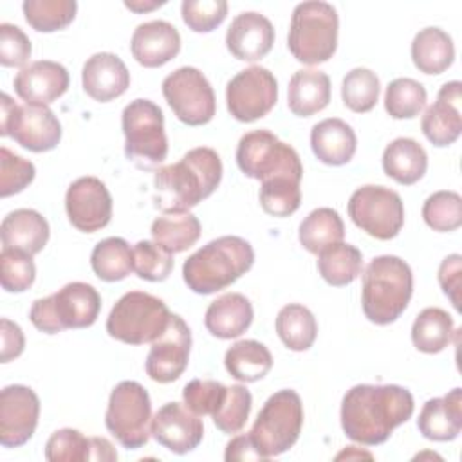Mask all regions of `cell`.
<instances>
[{"instance_id":"6da1fadb","label":"cell","mask_w":462,"mask_h":462,"mask_svg":"<svg viewBox=\"0 0 462 462\" xmlns=\"http://www.w3.org/2000/svg\"><path fill=\"white\" fill-rule=\"evenodd\" d=\"M413 395L399 384H356L343 397L341 428L354 442L377 446L413 415Z\"/></svg>"},{"instance_id":"7a4b0ae2","label":"cell","mask_w":462,"mask_h":462,"mask_svg":"<svg viewBox=\"0 0 462 462\" xmlns=\"http://www.w3.org/2000/svg\"><path fill=\"white\" fill-rule=\"evenodd\" d=\"M222 180V161L213 148L189 150L179 162L155 170L153 204L162 213H184L208 199Z\"/></svg>"},{"instance_id":"3957f363","label":"cell","mask_w":462,"mask_h":462,"mask_svg":"<svg viewBox=\"0 0 462 462\" xmlns=\"http://www.w3.org/2000/svg\"><path fill=\"white\" fill-rule=\"evenodd\" d=\"M253 263L251 244L240 236L226 235L195 251L182 265V278L193 292L213 294L235 283Z\"/></svg>"},{"instance_id":"277c9868","label":"cell","mask_w":462,"mask_h":462,"mask_svg":"<svg viewBox=\"0 0 462 462\" xmlns=\"http://www.w3.org/2000/svg\"><path fill=\"white\" fill-rule=\"evenodd\" d=\"M411 292V269L399 256L383 254L366 265L363 274L361 305L365 316L372 323H393L406 310Z\"/></svg>"},{"instance_id":"5b68a950","label":"cell","mask_w":462,"mask_h":462,"mask_svg":"<svg viewBox=\"0 0 462 462\" xmlns=\"http://www.w3.org/2000/svg\"><path fill=\"white\" fill-rule=\"evenodd\" d=\"M339 18L332 4L321 0L301 2L294 7L287 34L291 54L305 63L328 61L337 47Z\"/></svg>"},{"instance_id":"8992f818","label":"cell","mask_w":462,"mask_h":462,"mask_svg":"<svg viewBox=\"0 0 462 462\" xmlns=\"http://www.w3.org/2000/svg\"><path fill=\"white\" fill-rule=\"evenodd\" d=\"M101 310L99 292L85 282H70L58 292L38 298L29 312L31 323L45 334L65 328H87L96 323Z\"/></svg>"},{"instance_id":"52a82bcc","label":"cell","mask_w":462,"mask_h":462,"mask_svg":"<svg viewBox=\"0 0 462 462\" xmlns=\"http://www.w3.org/2000/svg\"><path fill=\"white\" fill-rule=\"evenodd\" d=\"M171 312L157 296L143 291L123 294L106 318L110 337L126 345L153 343L168 327Z\"/></svg>"},{"instance_id":"ba28073f","label":"cell","mask_w":462,"mask_h":462,"mask_svg":"<svg viewBox=\"0 0 462 462\" xmlns=\"http://www.w3.org/2000/svg\"><path fill=\"white\" fill-rule=\"evenodd\" d=\"M303 426V404L294 390L273 393L262 406L249 435L258 453L267 460L289 451Z\"/></svg>"},{"instance_id":"9c48e42d","label":"cell","mask_w":462,"mask_h":462,"mask_svg":"<svg viewBox=\"0 0 462 462\" xmlns=\"http://www.w3.org/2000/svg\"><path fill=\"white\" fill-rule=\"evenodd\" d=\"M125 155L141 170H153L168 155L162 110L150 99L130 101L121 116Z\"/></svg>"},{"instance_id":"30bf717a","label":"cell","mask_w":462,"mask_h":462,"mask_svg":"<svg viewBox=\"0 0 462 462\" xmlns=\"http://www.w3.org/2000/svg\"><path fill=\"white\" fill-rule=\"evenodd\" d=\"M105 424L123 448H143L152 435V402L144 386L137 381H121L110 393Z\"/></svg>"},{"instance_id":"8fae6325","label":"cell","mask_w":462,"mask_h":462,"mask_svg":"<svg viewBox=\"0 0 462 462\" xmlns=\"http://www.w3.org/2000/svg\"><path fill=\"white\" fill-rule=\"evenodd\" d=\"M0 135L13 137L29 152L54 150L61 139V125L49 106L18 105L7 94L0 97Z\"/></svg>"},{"instance_id":"7c38bea8","label":"cell","mask_w":462,"mask_h":462,"mask_svg":"<svg viewBox=\"0 0 462 462\" xmlns=\"http://www.w3.org/2000/svg\"><path fill=\"white\" fill-rule=\"evenodd\" d=\"M236 164L245 177L260 182L283 173L303 175L298 152L269 130H253L240 137Z\"/></svg>"},{"instance_id":"4fadbf2b","label":"cell","mask_w":462,"mask_h":462,"mask_svg":"<svg viewBox=\"0 0 462 462\" xmlns=\"http://www.w3.org/2000/svg\"><path fill=\"white\" fill-rule=\"evenodd\" d=\"M352 222L377 240H390L404 226V206L397 191L386 186L366 184L357 188L348 200Z\"/></svg>"},{"instance_id":"5bb4252c","label":"cell","mask_w":462,"mask_h":462,"mask_svg":"<svg viewBox=\"0 0 462 462\" xmlns=\"http://www.w3.org/2000/svg\"><path fill=\"white\" fill-rule=\"evenodd\" d=\"M162 96L179 121L200 126L217 112L215 92L206 76L195 67H180L162 81Z\"/></svg>"},{"instance_id":"9a60e30c","label":"cell","mask_w":462,"mask_h":462,"mask_svg":"<svg viewBox=\"0 0 462 462\" xmlns=\"http://www.w3.org/2000/svg\"><path fill=\"white\" fill-rule=\"evenodd\" d=\"M278 99V83L265 67L253 65L233 76L226 88L229 114L240 123L267 116Z\"/></svg>"},{"instance_id":"2e32d148","label":"cell","mask_w":462,"mask_h":462,"mask_svg":"<svg viewBox=\"0 0 462 462\" xmlns=\"http://www.w3.org/2000/svg\"><path fill=\"white\" fill-rule=\"evenodd\" d=\"M191 350V330L179 314H171L166 330L152 343L144 370L157 383L177 381L188 366Z\"/></svg>"},{"instance_id":"e0dca14e","label":"cell","mask_w":462,"mask_h":462,"mask_svg":"<svg viewBox=\"0 0 462 462\" xmlns=\"http://www.w3.org/2000/svg\"><path fill=\"white\" fill-rule=\"evenodd\" d=\"M65 209L78 231L94 233L112 218V195L97 177H79L67 189Z\"/></svg>"},{"instance_id":"ac0fdd59","label":"cell","mask_w":462,"mask_h":462,"mask_svg":"<svg viewBox=\"0 0 462 462\" xmlns=\"http://www.w3.org/2000/svg\"><path fill=\"white\" fill-rule=\"evenodd\" d=\"M40 417L38 395L23 384H11L0 392V444L23 446L34 433Z\"/></svg>"},{"instance_id":"d6986e66","label":"cell","mask_w":462,"mask_h":462,"mask_svg":"<svg viewBox=\"0 0 462 462\" xmlns=\"http://www.w3.org/2000/svg\"><path fill=\"white\" fill-rule=\"evenodd\" d=\"M150 433L162 448L184 455L202 442L204 424L186 404L166 402L152 417Z\"/></svg>"},{"instance_id":"ffe728a7","label":"cell","mask_w":462,"mask_h":462,"mask_svg":"<svg viewBox=\"0 0 462 462\" xmlns=\"http://www.w3.org/2000/svg\"><path fill=\"white\" fill-rule=\"evenodd\" d=\"M69 81V72L61 63L38 60L20 69L13 87L18 97L25 103L47 106L67 92Z\"/></svg>"},{"instance_id":"44dd1931","label":"cell","mask_w":462,"mask_h":462,"mask_svg":"<svg viewBox=\"0 0 462 462\" xmlns=\"http://www.w3.org/2000/svg\"><path fill=\"white\" fill-rule=\"evenodd\" d=\"M460 81L444 83L437 94V101L422 116V134L433 146H449L460 137Z\"/></svg>"},{"instance_id":"7402d4cb","label":"cell","mask_w":462,"mask_h":462,"mask_svg":"<svg viewBox=\"0 0 462 462\" xmlns=\"http://www.w3.org/2000/svg\"><path fill=\"white\" fill-rule=\"evenodd\" d=\"M274 43V27L269 18L256 11H245L233 18L227 32V51L242 61L262 60Z\"/></svg>"},{"instance_id":"603a6c76","label":"cell","mask_w":462,"mask_h":462,"mask_svg":"<svg viewBox=\"0 0 462 462\" xmlns=\"http://www.w3.org/2000/svg\"><path fill=\"white\" fill-rule=\"evenodd\" d=\"M130 51L139 65L155 69L179 54L180 34L177 27L166 20L144 22L134 31Z\"/></svg>"},{"instance_id":"cb8c5ba5","label":"cell","mask_w":462,"mask_h":462,"mask_svg":"<svg viewBox=\"0 0 462 462\" xmlns=\"http://www.w3.org/2000/svg\"><path fill=\"white\" fill-rule=\"evenodd\" d=\"M83 90L99 103L112 101L130 87V72L123 60L112 52L92 54L81 70Z\"/></svg>"},{"instance_id":"d4e9b609","label":"cell","mask_w":462,"mask_h":462,"mask_svg":"<svg viewBox=\"0 0 462 462\" xmlns=\"http://www.w3.org/2000/svg\"><path fill=\"white\" fill-rule=\"evenodd\" d=\"M417 428L428 440L448 442L462 430V392L453 388L444 397H433L422 406Z\"/></svg>"},{"instance_id":"484cf974","label":"cell","mask_w":462,"mask_h":462,"mask_svg":"<svg viewBox=\"0 0 462 462\" xmlns=\"http://www.w3.org/2000/svg\"><path fill=\"white\" fill-rule=\"evenodd\" d=\"M310 146L323 164L343 166L354 157L357 137L348 123L337 117H328L312 126Z\"/></svg>"},{"instance_id":"4316f807","label":"cell","mask_w":462,"mask_h":462,"mask_svg":"<svg viewBox=\"0 0 462 462\" xmlns=\"http://www.w3.org/2000/svg\"><path fill=\"white\" fill-rule=\"evenodd\" d=\"M4 249H18L27 254L40 253L49 240V224L34 209H14L0 224Z\"/></svg>"},{"instance_id":"83f0119b","label":"cell","mask_w":462,"mask_h":462,"mask_svg":"<svg viewBox=\"0 0 462 462\" xmlns=\"http://www.w3.org/2000/svg\"><path fill=\"white\" fill-rule=\"evenodd\" d=\"M253 323V305L240 292H227L209 303L204 325L220 339H233L242 336Z\"/></svg>"},{"instance_id":"f1b7e54d","label":"cell","mask_w":462,"mask_h":462,"mask_svg":"<svg viewBox=\"0 0 462 462\" xmlns=\"http://www.w3.org/2000/svg\"><path fill=\"white\" fill-rule=\"evenodd\" d=\"M330 79L316 69L296 70L289 81L287 105L298 117H310L330 103Z\"/></svg>"},{"instance_id":"f546056e","label":"cell","mask_w":462,"mask_h":462,"mask_svg":"<svg viewBox=\"0 0 462 462\" xmlns=\"http://www.w3.org/2000/svg\"><path fill=\"white\" fill-rule=\"evenodd\" d=\"M384 173L402 186L419 182L428 170L426 150L410 137L393 139L383 153Z\"/></svg>"},{"instance_id":"4dcf8cb0","label":"cell","mask_w":462,"mask_h":462,"mask_svg":"<svg viewBox=\"0 0 462 462\" xmlns=\"http://www.w3.org/2000/svg\"><path fill=\"white\" fill-rule=\"evenodd\" d=\"M411 60L424 74H442L455 60L451 36L439 27L419 31L411 42Z\"/></svg>"},{"instance_id":"1f68e13d","label":"cell","mask_w":462,"mask_h":462,"mask_svg":"<svg viewBox=\"0 0 462 462\" xmlns=\"http://www.w3.org/2000/svg\"><path fill=\"white\" fill-rule=\"evenodd\" d=\"M224 365L229 375L236 381L254 383L269 374L273 366V356L263 343L254 339H242L227 348Z\"/></svg>"},{"instance_id":"d6a6232c","label":"cell","mask_w":462,"mask_h":462,"mask_svg":"<svg viewBox=\"0 0 462 462\" xmlns=\"http://www.w3.org/2000/svg\"><path fill=\"white\" fill-rule=\"evenodd\" d=\"M345 224L339 213L332 208H318L310 211L300 224V244L312 254H319L323 249L343 242Z\"/></svg>"},{"instance_id":"836d02e7","label":"cell","mask_w":462,"mask_h":462,"mask_svg":"<svg viewBox=\"0 0 462 462\" xmlns=\"http://www.w3.org/2000/svg\"><path fill=\"white\" fill-rule=\"evenodd\" d=\"M152 236L153 242L162 245L166 251L182 253L195 245L200 236V222L199 218L189 213H164L157 217L152 224Z\"/></svg>"},{"instance_id":"e575fe53","label":"cell","mask_w":462,"mask_h":462,"mask_svg":"<svg viewBox=\"0 0 462 462\" xmlns=\"http://www.w3.org/2000/svg\"><path fill=\"white\" fill-rule=\"evenodd\" d=\"M453 334V318L439 307H428L419 312L411 327V341L415 348L424 354H437L444 350L451 343Z\"/></svg>"},{"instance_id":"d590c367","label":"cell","mask_w":462,"mask_h":462,"mask_svg":"<svg viewBox=\"0 0 462 462\" xmlns=\"http://www.w3.org/2000/svg\"><path fill=\"white\" fill-rule=\"evenodd\" d=\"M276 332L289 350L303 352L312 346L318 334V323L307 307L289 303L282 307L276 316Z\"/></svg>"},{"instance_id":"8d00e7d4","label":"cell","mask_w":462,"mask_h":462,"mask_svg":"<svg viewBox=\"0 0 462 462\" xmlns=\"http://www.w3.org/2000/svg\"><path fill=\"white\" fill-rule=\"evenodd\" d=\"M363 269V254L356 245L337 242L323 249L318 256V271L321 278L334 285L343 287L352 283Z\"/></svg>"},{"instance_id":"74e56055","label":"cell","mask_w":462,"mask_h":462,"mask_svg":"<svg viewBox=\"0 0 462 462\" xmlns=\"http://www.w3.org/2000/svg\"><path fill=\"white\" fill-rule=\"evenodd\" d=\"M90 263L97 278L105 282H119L134 271V249L121 236H108L96 244Z\"/></svg>"},{"instance_id":"f35d334b","label":"cell","mask_w":462,"mask_h":462,"mask_svg":"<svg viewBox=\"0 0 462 462\" xmlns=\"http://www.w3.org/2000/svg\"><path fill=\"white\" fill-rule=\"evenodd\" d=\"M303 175L283 173L262 180L260 186V204L267 215L289 217L301 204V182Z\"/></svg>"},{"instance_id":"ab89813d","label":"cell","mask_w":462,"mask_h":462,"mask_svg":"<svg viewBox=\"0 0 462 462\" xmlns=\"http://www.w3.org/2000/svg\"><path fill=\"white\" fill-rule=\"evenodd\" d=\"M27 23L38 32H54L65 29L76 16L74 0H25L22 4Z\"/></svg>"},{"instance_id":"60d3db41","label":"cell","mask_w":462,"mask_h":462,"mask_svg":"<svg viewBox=\"0 0 462 462\" xmlns=\"http://www.w3.org/2000/svg\"><path fill=\"white\" fill-rule=\"evenodd\" d=\"M381 83L375 72L365 67L352 69L343 78L341 85V97L346 108H350L356 114L370 112L375 103L379 101Z\"/></svg>"},{"instance_id":"b9f144b4","label":"cell","mask_w":462,"mask_h":462,"mask_svg":"<svg viewBox=\"0 0 462 462\" xmlns=\"http://www.w3.org/2000/svg\"><path fill=\"white\" fill-rule=\"evenodd\" d=\"M426 88L411 78H397L388 83L384 94V108L393 119H411L426 105Z\"/></svg>"},{"instance_id":"7bdbcfd3","label":"cell","mask_w":462,"mask_h":462,"mask_svg":"<svg viewBox=\"0 0 462 462\" xmlns=\"http://www.w3.org/2000/svg\"><path fill=\"white\" fill-rule=\"evenodd\" d=\"M422 218L433 231L449 233L458 229L462 226V197L449 189L435 191L422 206Z\"/></svg>"},{"instance_id":"ee69618b","label":"cell","mask_w":462,"mask_h":462,"mask_svg":"<svg viewBox=\"0 0 462 462\" xmlns=\"http://www.w3.org/2000/svg\"><path fill=\"white\" fill-rule=\"evenodd\" d=\"M251 404H253V397L245 386L242 384L227 386L222 404L211 415L215 426L222 433H229V435L240 431L247 422V417L251 413Z\"/></svg>"},{"instance_id":"f6af8a7d","label":"cell","mask_w":462,"mask_h":462,"mask_svg":"<svg viewBox=\"0 0 462 462\" xmlns=\"http://www.w3.org/2000/svg\"><path fill=\"white\" fill-rule=\"evenodd\" d=\"M45 458L49 462H85L92 460V437H85L72 428L54 431L45 444Z\"/></svg>"},{"instance_id":"bcb514c9","label":"cell","mask_w":462,"mask_h":462,"mask_svg":"<svg viewBox=\"0 0 462 462\" xmlns=\"http://www.w3.org/2000/svg\"><path fill=\"white\" fill-rule=\"evenodd\" d=\"M173 269V256L157 242L141 240L134 247V271L146 282H162Z\"/></svg>"},{"instance_id":"7dc6e473","label":"cell","mask_w":462,"mask_h":462,"mask_svg":"<svg viewBox=\"0 0 462 462\" xmlns=\"http://www.w3.org/2000/svg\"><path fill=\"white\" fill-rule=\"evenodd\" d=\"M36 278L32 256L18 249H2L0 253V282L7 292L27 291Z\"/></svg>"},{"instance_id":"c3c4849f","label":"cell","mask_w":462,"mask_h":462,"mask_svg":"<svg viewBox=\"0 0 462 462\" xmlns=\"http://www.w3.org/2000/svg\"><path fill=\"white\" fill-rule=\"evenodd\" d=\"M36 175L31 161L13 153L9 148H0V197H9L25 189Z\"/></svg>"},{"instance_id":"681fc988","label":"cell","mask_w":462,"mask_h":462,"mask_svg":"<svg viewBox=\"0 0 462 462\" xmlns=\"http://www.w3.org/2000/svg\"><path fill=\"white\" fill-rule=\"evenodd\" d=\"M184 23L195 32L217 29L227 16L226 0H184L180 5Z\"/></svg>"},{"instance_id":"f907efd6","label":"cell","mask_w":462,"mask_h":462,"mask_svg":"<svg viewBox=\"0 0 462 462\" xmlns=\"http://www.w3.org/2000/svg\"><path fill=\"white\" fill-rule=\"evenodd\" d=\"M227 386L211 379H193L182 390L184 404L197 415H213L226 397Z\"/></svg>"},{"instance_id":"816d5d0a","label":"cell","mask_w":462,"mask_h":462,"mask_svg":"<svg viewBox=\"0 0 462 462\" xmlns=\"http://www.w3.org/2000/svg\"><path fill=\"white\" fill-rule=\"evenodd\" d=\"M32 52L27 34L13 23H0V63L4 67H22Z\"/></svg>"},{"instance_id":"f5cc1de1","label":"cell","mask_w":462,"mask_h":462,"mask_svg":"<svg viewBox=\"0 0 462 462\" xmlns=\"http://www.w3.org/2000/svg\"><path fill=\"white\" fill-rule=\"evenodd\" d=\"M460 278H462V256L460 254L446 256L439 267V283L457 310H460V298H458Z\"/></svg>"},{"instance_id":"db71d44e","label":"cell","mask_w":462,"mask_h":462,"mask_svg":"<svg viewBox=\"0 0 462 462\" xmlns=\"http://www.w3.org/2000/svg\"><path fill=\"white\" fill-rule=\"evenodd\" d=\"M0 336H2L0 359H2V363H9L11 359H16L23 352L25 337H23L22 328L7 318L0 319Z\"/></svg>"},{"instance_id":"11a10c76","label":"cell","mask_w":462,"mask_h":462,"mask_svg":"<svg viewBox=\"0 0 462 462\" xmlns=\"http://www.w3.org/2000/svg\"><path fill=\"white\" fill-rule=\"evenodd\" d=\"M224 458L227 462L231 460H265L258 449L254 448L253 440H251V435L249 433H244V435H236L233 437L227 446H226V453H224Z\"/></svg>"},{"instance_id":"9f6ffc18","label":"cell","mask_w":462,"mask_h":462,"mask_svg":"<svg viewBox=\"0 0 462 462\" xmlns=\"http://www.w3.org/2000/svg\"><path fill=\"white\" fill-rule=\"evenodd\" d=\"M92 460H117V451L110 440L103 437H92Z\"/></svg>"},{"instance_id":"6f0895ef","label":"cell","mask_w":462,"mask_h":462,"mask_svg":"<svg viewBox=\"0 0 462 462\" xmlns=\"http://www.w3.org/2000/svg\"><path fill=\"white\" fill-rule=\"evenodd\" d=\"M164 2H125V5L128 7V9H132V11H137V13H143V11H152V9H155V7H159V5H162Z\"/></svg>"}]
</instances>
